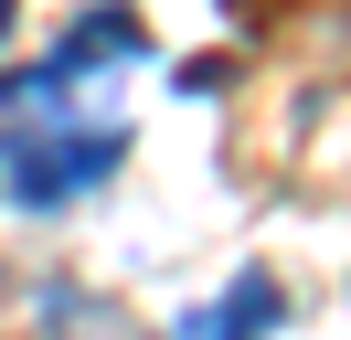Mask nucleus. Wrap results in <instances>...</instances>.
<instances>
[{"label": "nucleus", "instance_id": "f03ea898", "mask_svg": "<svg viewBox=\"0 0 351 340\" xmlns=\"http://www.w3.org/2000/svg\"><path fill=\"white\" fill-rule=\"evenodd\" d=\"M117 160H128V127H53V138H22L11 149V202L53 212V202H75V191H96Z\"/></svg>", "mask_w": 351, "mask_h": 340}, {"label": "nucleus", "instance_id": "7ed1b4c3", "mask_svg": "<svg viewBox=\"0 0 351 340\" xmlns=\"http://www.w3.org/2000/svg\"><path fill=\"white\" fill-rule=\"evenodd\" d=\"M266 319H277V287H266V276H234V308H202L192 340H256Z\"/></svg>", "mask_w": 351, "mask_h": 340}, {"label": "nucleus", "instance_id": "f257e3e1", "mask_svg": "<svg viewBox=\"0 0 351 340\" xmlns=\"http://www.w3.org/2000/svg\"><path fill=\"white\" fill-rule=\"evenodd\" d=\"M138 53H149V32H138V11H117V0H96V11L75 21V32L53 42L43 64H32V75H11V85H0V106H53V117H64L75 75H96V64H138Z\"/></svg>", "mask_w": 351, "mask_h": 340}, {"label": "nucleus", "instance_id": "20e7f679", "mask_svg": "<svg viewBox=\"0 0 351 340\" xmlns=\"http://www.w3.org/2000/svg\"><path fill=\"white\" fill-rule=\"evenodd\" d=\"M11 11H22V0H0V42H11Z\"/></svg>", "mask_w": 351, "mask_h": 340}]
</instances>
